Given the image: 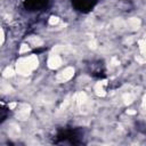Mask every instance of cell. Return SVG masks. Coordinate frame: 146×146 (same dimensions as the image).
<instances>
[{"mask_svg": "<svg viewBox=\"0 0 146 146\" xmlns=\"http://www.w3.org/2000/svg\"><path fill=\"white\" fill-rule=\"evenodd\" d=\"M38 64H39V60L35 55L23 57L18 59L16 63V72L22 75H29L38 67Z\"/></svg>", "mask_w": 146, "mask_h": 146, "instance_id": "obj_1", "label": "cell"}, {"mask_svg": "<svg viewBox=\"0 0 146 146\" xmlns=\"http://www.w3.org/2000/svg\"><path fill=\"white\" fill-rule=\"evenodd\" d=\"M74 100H75V104H76V106L79 107L80 112H81V113H82V112L86 113L87 110L89 108V106H88V97H87V95H86L84 92L80 91V92L75 94V96H74Z\"/></svg>", "mask_w": 146, "mask_h": 146, "instance_id": "obj_2", "label": "cell"}, {"mask_svg": "<svg viewBox=\"0 0 146 146\" xmlns=\"http://www.w3.org/2000/svg\"><path fill=\"white\" fill-rule=\"evenodd\" d=\"M73 75H74V68L68 66L56 75V81L59 82V83H63V82H66V81L71 80L73 78Z\"/></svg>", "mask_w": 146, "mask_h": 146, "instance_id": "obj_3", "label": "cell"}, {"mask_svg": "<svg viewBox=\"0 0 146 146\" xmlns=\"http://www.w3.org/2000/svg\"><path fill=\"white\" fill-rule=\"evenodd\" d=\"M31 113V106L29 104H21L16 111V117L21 121H25Z\"/></svg>", "mask_w": 146, "mask_h": 146, "instance_id": "obj_4", "label": "cell"}, {"mask_svg": "<svg viewBox=\"0 0 146 146\" xmlns=\"http://www.w3.org/2000/svg\"><path fill=\"white\" fill-rule=\"evenodd\" d=\"M47 64H48V67H49V68H51V70L58 68V67L62 65V58H60L57 54L51 55V56L48 58Z\"/></svg>", "mask_w": 146, "mask_h": 146, "instance_id": "obj_5", "label": "cell"}, {"mask_svg": "<svg viewBox=\"0 0 146 146\" xmlns=\"http://www.w3.org/2000/svg\"><path fill=\"white\" fill-rule=\"evenodd\" d=\"M7 133L10 138H18L21 135V129L16 123H9L7 127Z\"/></svg>", "mask_w": 146, "mask_h": 146, "instance_id": "obj_6", "label": "cell"}, {"mask_svg": "<svg viewBox=\"0 0 146 146\" xmlns=\"http://www.w3.org/2000/svg\"><path fill=\"white\" fill-rule=\"evenodd\" d=\"M140 25H141V22L138 17H131V18H128V21H127V26L131 31L138 30L140 27Z\"/></svg>", "mask_w": 146, "mask_h": 146, "instance_id": "obj_7", "label": "cell"}, {"mask_svg": "<svg viewBox=\"0 0 146 146\" xmlns=\"http://www.w3.org/2000/svg\"><path fill=\"white\" fill-rule=\"evenodd\" d=\"M105 86H106V80H103V81H99L95 84V92L97 96L99 97H104L106 95V91H105Z\"/></svg>", "mask_w": 146, "mask_h": 146, "instance_id": "obj_8", "label": "cell"}, {"mask_svg": "<svg viewBox=\"0 0 146 146\" xmlns=\"http://www.w3.org/2000/svg\"><path fill=\"white\" fill-rule=\"evenodd\" d=\"M29 41H30L33 46H36V47H40V46H42V43H43V41H42L39 36H31V38L29 39Z\"/></svg>", "mask_w": 146, "mask_h": 146, "instance_id": "obj_9", "label": "cell"}, {"mask_svg": "<svg viewBox=\"0 0 146 146\" xmlns=\"http://www.w3.org/2000/svg\"><path fill=\"white\" fill-rule=\"evenodd\" d=\"M122 98H123V103H124L125 105H129V104H131V103L133 102L135 96H133V95H131V94H124Z\"/></svg>", "mask_w": 146, "mask_h": 146, "instance_id": "obj_10", "label": "cell"}, {"mask_svg": "<svg viewBox=\"0 0 146 146\" xmlns=\"http://www.w3.org/2000/svg\"><path fill=\"white\" fill-rule=\"evenodd\" d=\"M139 49H140L143 56L146 57V40H140L139 41Z\"/></svg>", "mask_w": 146, "mask_h": 146, "instance_id": "obj_11", "label": "cell"}, {"mask_svg": "<svg viewBox=\"0 0 146 146\" xmlns=\"http://www.w3.org/2000/svg\"><path fill=\"white\" fill-rule=\"evenodd\" d=\"M5 78H9V76H13L14 75V70L11 67H7L5 71H3V74H2Z\"/></svg>", "mask_w": 146, "mask_h": 146, "instance_id": "obj_12", "label": "cell"}, {"mask_svg": "<svg viewBox=\"0 0 146 146\" xmlns=\"http://www.w3.org/2000/svg\"><path fill=\"white\" fill-rule=\"evenodd\" d=\"M29 50H30V47H29L26 43H23V44L21 46L19 52H21V54H24V52H26V51H29Z\"/></svg>", "mask_w": 146, "mask_h": 146, "instance_id": "obj_13", "label": "cell"}, {"mask_svg": "<svg viewBox=\"0 0 146 146\" xmlns=\"http://www.w3.org/2000/svg\"><path fill=\"white\" fill-rule=\"evenodd\" d=\"M58 17H56V16H51L50 18H49V24L50 25H55V24H57L58 23Z\"/></svg>", "mask_w": 146, "mask_h": 146, "instance_id": "obj_14", "label": "cell"}, {"mask_svg": "<svg viewBox=\"0 0 146 146\" xmlns=\"http://www.w3.org/2000/svg\"><path fill=\"white\" fill-rule=\"evenodd\" d=\"M1 90L6 94V92H10V90H11V88H10V86H8V84H2V87H1Z\"/></svg>", "mask_w": 146, "mask_h": 146, "instance_id": "obj_15", "label": "cell"}, {"mask_svg": "<svg viewBox=\"0 0 146 146\" xmlns=\"http://www.w3.org/2000/svg\"><path fill=\"white\" fill-rule=\"evenodd\" d=\"M89 47H90V48H92V49H95V48L97 47V43H96V41H95V40L90 41V42H89Z\"/></svg>", "mask_w": 146, "mask_h": 146, "instance_id": "obj_16", "label": "cell"}, {"mask_svg": "<svg viewBox=\"0 0 146 146\" xmlns=\"http://www.w3.org/2000/svg\"><path fill=\"white\" fill-rule=\"evenodd\" d=\"M5 42V32H3V30L1 29V44Z\"/></svg>", "mask_w": 146, "mask_h": 146, "instance_id": "obj_17", "label": "cell"}, {"mask_svg": "<svg viewBox=\"0 0 146 146\" xmlns=\"http://www.w3.org/2000/svg\"><path fill=\"white\" fill-rule=\"evenodd\" d=\"M16 106H17L16 103H11V104H9V107H10V108H15Z\"/></svg>", "mask_w": 146, "mask_h": 146, "instance_id": "obj_18", "label": "cell"}, {"mask_svg": "<svg viewBox=\"0 0 146 146\" xmlns=\"http://www.w3.org/2000/svg\"><path fill=\"white\" fill-rule=\"evenodd\" d=\"M127 113H128V114H135V113H136V111H132V110H128V111H127Z\"/></svg>", "mask_w": 146, "mask_h": 146, "instance_id": "obj_19", "label": "cell"}, {"mask_svg": "<svg viewBox=\"0 0 146 146\" xmlns=\"http://www.w3.org/2000/svg\"><path fill=\"white\" fill-rule=\"evenodd\" d=\"M146 105V95L144 96V98H143V106H145Z\"/></svg>", "mask_w": 146, "mask_h": 146, "instance_id": "obj_20", "label": "cell"}]
</instances>
